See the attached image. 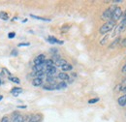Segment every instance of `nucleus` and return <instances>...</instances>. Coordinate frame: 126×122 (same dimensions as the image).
I'll use <instances>...</instances> for the list:
<instances>
[{"instance_id": "f257e3e1", "label": "nucleus", "mask_w": 126, "mask_h": 122, "mask_svg": "<svg viewBox=\"0 0 126 122\" xmlns=\"http://www.w3.org/2000/svg\"><path fill=\"white\" fill-rule=\"evenodd\" d=\"M115 26V21L114 20H109V21H106L103 25H102L99 29V32H100V34L102 35H104V34H107L108 32L110 31H112Z\"/></svg>"}, {"instance_id": "f03ea898", "label": "nucleus", "mask_w": 126, "mask_h": 122, "mask_svg": "<svg viewBox=\"0 0 126 122\" xmlns=\"http://www.w3.org/2000/svg\"><path fill=\"white\" fill-rule=\"evenodd\" d=\"M115 8H116L115 5H112L111 7H109L108 9H106V10L103 12V14H102V16H101L102 20H107V21L111 20L112 16H113V13H114V11Z\"/></svg>"}, {"instance_id": "7ed1b4c3", "label": "nucleus", "mask_w": 126, "mask_h": 122, "mask_svg": "<svg viewBox=\"0 0 126 122\" xmlns=\"http://www.w3.org/2000/svg\"><path fill=\"white\" fill-rule=\"evenodd\" d=\"M125 29H126V22L121 21L119 24H117L116 26H114V30L113 32L112 37H118V35L120 33H122Z\"/></svg>"}, {"instance_id": "20e7f679", "label": "nucleus", "mask_w": 126, "mask_h": 122, "mask_svg": "<svg viewBox=\"0 0 126 122\" xmlns=\"http://www.w3.org/2000/svg\"><path fill=\"white\" fill-rule=\"evenodd\" d=\"M121 17H122V9H121L120 7H116L115 9H114V13H113L111 20L116 21V20H118Z\"/></svg>"}, {"instance_id": "39448f33", "label": "nucleus", "mask_w": 126, "mask_h": 122, "mask_svg": "<svg viewBox=\"0 0 126 122\" xmlns=\"http://www.w3.org/2000/svg\"><path fill=\"white\" fill-rule=\"evenodd\" d=\"M56 67L55 66H51V67H48L45 69V74L47 77H54V75L56 74Z\"/></svg>"}, {"instance_id": "423d86ee", "label": "nucleus", "mask_w": 126, "mask_h": 122, "mask_svg": "<svg viewBox=\"0 0 126 122\" xmlns=\"http://www.w3.org/2000/svg\"><path fill=\"white\" fill-rule=\"evenodd\" d=\"M12 122H24V118L20 113L15 112L12 116Z\"/></svg>"}, {"instance_id": "0eeeda50", "label": "nucleus", "mask_w": 126, "mask_h": 122, "mask_svg": "<svg viewBox=\"0 0 126 122\" xmlns=\"http://www.w3.org/2000/svg\"><path fill=\"white\" fill-rule=\"evenodd\" d=\"M47 41L50 43V44H58V45H63V41H61V40H58V39H56L55 37H53V36H50V37H48L47 38Z\"/></svg>"}, {"instance_id": "6e6552de", "label": "nucleus", "mask_w": 126, "mask_h": 122, "mask_svg": "<svg viewBox=\"0 0 126 122\" xmlns=\"http://www.w3.org/2000/svg\"><path fill=\"white\" fill-rule=\"evenodd\" d=\"M45 61H46V56L44 54H39L34 60V64L35 65H40V64L45 63Z\"/></svg>"}, {"instance_id": "1a4fd4ad", "label": "nucleus", "mask_w": 126, "mask_h": 122, "mask_svg": "<svg viewBox=\"0 0 126 122\" xmlns=\"http://www.w3.org/2000/svg\"><path fill=\"white\" fill-rule=\"evenodd\" d=\"M43 116L42 114H40V113H36V114H33V115H31L28 122H40L42 120Z\"/></svg>"}, {"instance_id": "9d476101", "label": "nucleus", "mask_w": 126, "mask_h": 122, "mask_svg": "<svg viewBox=\"0 0 126 122\" xmlns=\"http://www.w3.org/2000/svg\"><path fill=\"white\" fill-rule=\"evenodd\" d=\"M53 63L55 64V66H57V67H60V68H62L64 65H66L67 64V61L65 60V59H62V58H58V59H56V60H54L53 61Z\"/></svg>"}, {"instance_id": "9b49d317", "label": "nucleus", "mask_w": 126, "mask_h": 122, "mask_svg": "<svg viewBox=\"0 0 126 122\" xmlns=\"http://www.w3.org/2000/svg\"><path fill=\"white\" fill-rule=\"evenodd\" d=\"M117 103L120 107H125L126 106V93L123 94L122 96H120L118 99H117Z\"/></svg>"}, {"instance_id": "f8f14e48", "label": "nucleus", "mask_w": 126, "mask_h": 122, "mask_svg": "<svg viewBox=\"0 0 126 122\" xmlns=\"http://www.w3.org/2000/svg\"><path fill=\"white\" fill-rule=\"evenodd\" d=\"M21 92H22V89L20 88V87H14L11 90V93H12V95L14 97H18Z\"/></svg>"}, {"instance_id": "ddd939ff", "label": "nucleus", "mask_w": 126, "mask_h": 122, "mask_svg": "<svg viewBox=\"0 0 126 122\" xmlns=\"http://www.w3.org/2000/svg\"><path fill=\"white\" fill-rule=\"evenodd\" d=\"M57 78H58L59 79H61V80H69V79H70L69 75L66 74V73H64V72L59 73V74L57 75Z\"/></svg>"}, {"instance_id": "4468645a", "label": "nucleus", "mask_w": 126, "mask_h": 122, "mask_svg": "<svg viewBox=\"0 0 126 122\" xmlns=\"http://www.w3.org/2000/svg\"><path fill=\"white\" fill-rule=\"evenodd\" d=\"M45 69H46V65H45V63L40 64V65H35V66L33 67V71H34V72L45 71Z\"/></svg>"}, {"instance_id": "2eb2a0df", "label": "nucleus", "mask_w": 126, "mask_h": 122, "mask_svg": "<svg viewBox=\"0 0 126 122\" xmlns=\"http://www.w3.org/2000/svg\"><path fill=\"white\" fill-rule=\"evenodd\" d=\"M43 83V79H39V78H35L32 80V84L33 86H40Z\"/></svg>"}, {"instance_id": "dca6fc26", "label": "nucleus", "mask_w": 126, "mask_h": 122, "mask_svg": "<svg viewBox=\"0 0 126 122\" xmlns=\"http://www.w3.org/2000/svg\"><path fill=\"white\" fill-rule=\"evenodd\" d=\"M45 71H40V72H34L32 73V76H34L35 78H39V79H43L45 77Z\"/></svg>"}, {"instance_id": "f3484780", "label": "nucleus", "mask_w": 126, "mask_h": 122, "mask_svg": "<svg viewBox=\"0 0 126 122\" xmlns=\"http://www.w3.org/2000/svg\"><path fill=\"white\" fill-rule=\"evenodd\" d=\"M67 87V83L65 81H61L58 84H55V89L56 90H60V89H64Z\"/></svg>"}, {"instance_id": "a211bd4d", "label": "nucleus", "mask_w": 126, "mask_h": 122, "mask_svg": "<svg viewBox=\"0 0 126 122\" xmlns=\"http://www.w3.org/2000/svg\"><path fill=\"white\" fill-rule=\"evenodd\" d=\"M120 41H121L120 37H116V38H115V40H114V41H113V43L109 46V47H110V48H114L115 46L118 45V43L120 42Z\"/></svg>"}, {"instance_id": "6ab92c4d", "label": "nucleus", "mask_w": 126, "mask_h": 122, "mask_svg": "<svg viewBox=\"0 0 126 122\" xmlns=\"http://www.w3.org/2000/svg\"><path fill=\"white\" fill-rule=\"evenodd\" d=\"M43 89H45V90H55V84H45L43 85Z\"/></svg>"}, {"instance_id": "aec40b11", "label": "nucleus", "mask_w": 126, "mask_h": 122, "mask_svg": "<svg viewBox=\"0 0 126 122\" xmlns=\"http://www.w3.org/2000/svg\"><path fill=\"white\" fill-rule=\"evenodd\" d=\"M61 69H62L63 72L65 73V72H68V71H71V70H72V69H73V66H72L71 64H68V63H67V64L64 65V66H63Z\"/></svg>"}, {"instance_id": "412c9836", "label": "nucleus", "mask_w": 126, "mask_h": 122, "mask_svg": "<svg viewBox=\"0 0 126 122\" xmlns=\"http://www.w3.org/2000/svg\"><path fill=\"white\" fill-rule=\"evenodd\" d=\"M0 20H9V16L5 12H0Z\"/></svg>"}, {"instance_id": "4be33fe9", "label": "nucleus", "mask_w": 126, "mask_h": 122, "mask_svg": "<svg viewBox=\"0 0 126 122\" xmlns=\"http://www.w3.org/2000/svg\"><path fill=\"white\" fill-rule=\"evenodd\" d=\"M47 83H48V84H55V78L47 77Z\"/></svg>"}, {"instance_id": "5701e85b", "label": "nucleus", "mask_w": 126, "mask_h": 122, "mask_svg": "<svg viewBox=\"0 0 126 122\" xmlns=\"http://www.w3.org/2000/svg\"><path fill=\"white\" fill-rule=\"evenodd\" d=\"M31 18L36 19V20H43V21H51V20H50V19H45V18L38 17V16H34V15H31Z\"/></svg>"}, {"instance_id": "b1692460", "label": "nucleus", "mask_w": 126, "mask_h": 122, "mask_svg": "<svg viewBox=\"0 0 126 122\" xmlns=\"http://www.w3.org/2000/svg\"><path fill=\"white\" fill-rule=\"evenodd\" d=\"M45 65H46V68L48 67H51V66H54V63H53V60L52 59H48L45 61Z\"/></svg>"}, {"instance_id": "393cba45", "label": "nucleus", "mask_w": 126, "mask_h": 122, "mask_svg": "<svg viewBox=\"0 0 126 122\" xmlns=\"http://www.w3.org/2000/svg\"><path fill=\"white\" fill-rule=\"evenodd\" d=\"M8 79H9V80H11L12 81V83H20V79L19 78H17V77H9V78H8Z\"/></svg>"}, {"instance_id": "a878e982", "label": "nucleus", "mask_w": 126, "mask_h": 122, "mask_svg": "<svg viewBox=\"0 0 126 122\" xmlns=\"http://www.w3.org/2000/svg\"><path fill=\"white\" fill-rule=\"evenodd\" d=\"M108 39H109V36H108V35H106V36H105V37H104L103 39H102V40L100 41V45H101V46H103V45H105V44L107 43V41H108Z\"/></svg>"}, {"instance_id": "bb28decb", "label": "nucleus", "mask_w": 126, "mask_h": 122, "mask_svg": "<svg viewBox=\"0 0 126 122\" xmlns=\"http://www.w3.org/2000/svg\"><path fill=\"white\" fill-rule=\"evenodd\" d=\"M99 98H92V99H90L89 101H88V104H95V103H97V102H99Z\"/></svg>"}, {"instance_id": "cd10ccee", "label": "nucleus", "mask_w": 126, "mask_h": 122, "mask_svg": "<svg viewBox=\"0 0 126 122\" xmlns=\"http://www.w3.org/2000/svg\"><path fill=\"white\" fill-rule=\"evenodd\" d=\"M15 36H16V33H15V32H10V33L8 34V38H9V39H13Z\"/></svg>"}, {"instance_id": "c85d7f7f", "label": "nucleus", "mask_w": 126, "mask_h": 122, "mask_svg": "<svg viewBox=\"0 0 126 122\" xmlns=\"http://www.w3.org/2000/svg\"><path fill=\"white\" fill-rule=\"evenodd\" d=\"M30 46V43H21V44H19V47H28Z\"/></svg>"}, {"instance_id": "c756f323", "label": "nucleus", "mask_w": 126, "mask_h": 122, "mask_svg": "<svg viewBox=\"0 0 126 122\" xmlns=\"http://www.w3.org/2000/svg\"><path fill=\"white\" fill-rule=\"evenodd\" d=\"M120 46L121 47H126V38L120 41Z\"/></svg>"}, {"instance_id": "7c9ffc66", "label": "nucleus", "mask_w": 126, "mask_h": 122, "mask_svg": "<svg viewBox=\"0 0 126 122\" xmlns=\"http://www.w3.org/2000/svg\"><path fill=\"white\" fill-rule=\"evenodd\" d=\"M1 122H9V118L7 116H4L2 119H1Z\"/></svg>"}, {"instance_id": "2f4dec72", "label": "nucleus", "mask_w": 126, "mask_h": 122, "mask_svg": "<svg viewBox=\"0 0 126 122\" xmlns=\"http://www.w3.org/2000/svg\"><path fill=\"white\" fill-rule=\"evenodd\" d=\"M123 15V17H122V20L121 21H124V22H126V11L124 12V14H122Z\"/></svg>"}, {"instance_id": "473e14b6", "label": "nucleus", "mask_w": 126, "mask_h": 122, "mask_svg": "<svg viewBox=\"0 0 126 122\" xmlns=\"http://www.w3.org/2000/svg\"><path fill=\"white\" fill-rule=\"evenodd\" d=\"M18 54V51H17V50H13V51L11 52V55H14V56H16Z\"/></svg>"}, {"instance_id": "72a5a7b5", "label": "nucleus", "mask_w": 126, "mask_h": 122, "mask_svg": "<svg viewBox=\"0 0 126 122\" xmlns=\"http://www.w3.org/2000/svg\"><path fill=\"white\" fill-rule=\"evenodd\" d=\"M121 72L122 73H124V74H126V63H125V65L122 67V69H121Z\"/></svg>"}, {"instance_id": "f704fd0d", "label": "nucleus", "mask_w": 126, "mask_h": 122, "mask_svg": "<svg viewBox=\"0 0 126 122\" xmlns=\"http://www.w3.org/2000/svg\"><path fill=\"white\" fill-rule=\"evenodd\" d=\"M1 99H2V96H1V95H0V100H1Z\"/></svg>"}, {"instance_id": "c9c22d12", "label": "nucleus", "mask_w": 126, "mask_h": 122, "mask_svg": "<svg viewBox=\"0 0 126 122\" xmlns=\"http://www.w3.org/2000/svg\"><path fill=\"white\" fill-rule=\"evenodd\" d=\"M125 80H126V78H125Z\"/></svg>"}]
</instances>
